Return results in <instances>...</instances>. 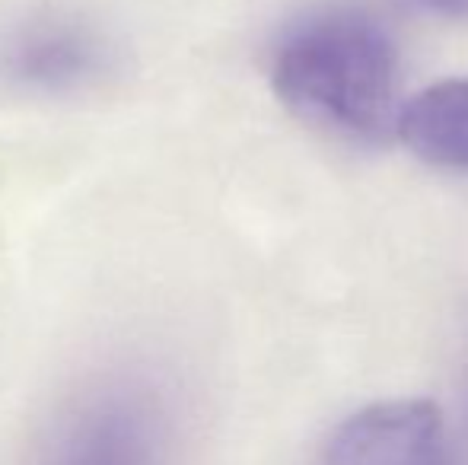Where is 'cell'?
Listing matches in <instances>:
<instances>
[{
    "label": "cell",
    "instance_id": "1",
    "mask_svg": "<svg viewBox=\"0 0 468 465\" xmlns=\"http://www.w3.org/2000/svg\"><path fill=\"white\" fill-rule=\"evenodd\" d=\"M271 83L290 112L338 137L373 141L399 122V51L367 13L325 10L287 29Z\"/></svg>",
    "mask_w": 468,
    "mask_h": 465
},
{
    "label": "cell",
    "instance_id": "6",
    "mask_svg": "<svg viewBox=\"0 0 468 465\" xmlns=\"http://www.w3.org/2000/svg\"><path fill=\"white\" fill-rule=\"evenodd\" d=\"M437 465H468V379L459 398V411L443 428V443H440Z\"/></svg>",
    "mask_w": 468,
    "mask_h": 465
},
{
    "label": "cell",
    "instance_id": "5",
    "mask_svg": "<svg viewBox=\"0 0 468 465\" xmlns=\"http://www.w3.org/2000/svg\"><path fill=\"white\" fill-rule=\"evenodd\" d=\"M395 124L414 156L437 169L468 173V77L427 87Z\"/></svg>",
    "mask_w": 468,
    "mask_h": 465
},
{
    "label": "cell",
    "instance_id": "3",
    "mask_svg": "<svg viewBox=\"0 0 468 465\" xmlns=\"http://www.w3.org/2000/svg\"><path fill=\"white\" fill-rule=\"evenodd\" d=\"M446 415L427 398H392L345 417L315 465H437Z\"/></svg>",
    "mask_w": 468,
    "mask_h": 465
},
{
    "label": "cell",
    "instance_id": "2",
    "mask_svg": "<svg viewBox=\"0 0 468 465\" xmlns=\"http://www.w3.org/2000/svg\"><path fill=\"white\" fill-rule=\"evenodd\" d=\"M176 462L179 417L166 389L144 373H112L58 411L32 465Z\"/></svg>",
    "mask_w": 468,
    "mask_h": 465
},
{
    "label": "cell",
    "instance_id": "4",
    "mask_svg": "<svg viewBox=\"0 0 468 465\" xmlns=\"http://www.w3.org/2000/svg\"><path fill=\"white\" fill-rule=\"evenodd\" d=\"M4 68L36 90H74L102 68V45L74 23H36L6 45Z\"/></svg>",
    "mask_w": 468,
    "mask_h": 465
},
{
    "label": "cell",
    "instance_id": "7",
    "mask_svg": "<svg viewBox=\"0 0 468 465\" xmlns=\"http://www.w3.org/2000/svg\"><path fill=\"white\" fill-rule=\"evenodd\" d=\"M408 10L420 16L450 19V23H468V0H401Z\"/></svg>",
    "mask_w": 468,
    "mask_h": 465
}]
</instances>
